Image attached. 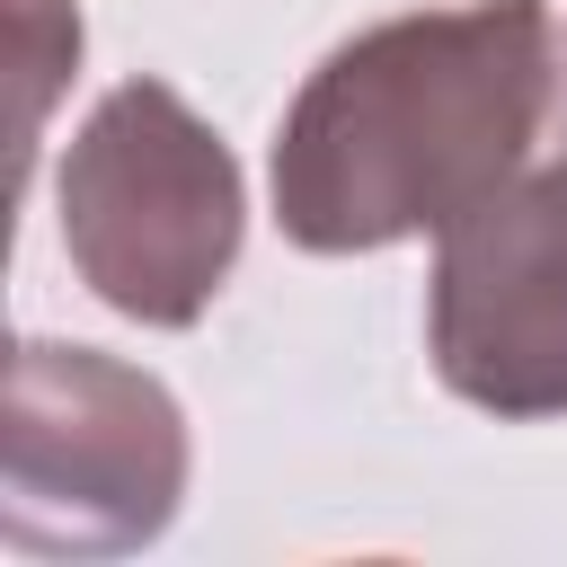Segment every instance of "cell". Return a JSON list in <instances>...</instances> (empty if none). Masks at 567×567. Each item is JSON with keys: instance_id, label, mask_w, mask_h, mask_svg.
Listing matches in <instances>:
<instances>
[{"instance_id": "4", "label": "cell", "mask_w": 567, "mask_h": 567, "mask_svg": "<svg viewBox=\"0 0 567 567\" xmlns=\"http://www.w3.org/2000/svg\"><path fill=\"white\" fill-rule=\"evenodd\" d=\"M434 372L496 416L567 408V168L496 186L443 230L434 266Z\"/></svg>"}, {"instance_id": "3", "label": "cell", "mask_w": 567, "mask_h": 567, "mask_svg": "<svg viewBox=\"0 0 567 567\" xmlns=\"http://www.w3.org/2000/svg\"><path fill=\"white\" fill-rule=\"evenodd\" d=\"M186 434L159 381L89 346H18L9 381V540L133 549L168 523Z\"/></svg>"}, {"instance_id": "2", "label": "cell", "mask_w": 567, "mask_h": 567, "mask_svg": "<svg viewBox=\"0 0 567 567\" xmlns=\"http://www.w3.org/2000/svg\"><path fill=\"white\" fill-rule=\"evenodd\" d=\"M62 248L97 301L151 328H186L221 292L239 248V177L159 80H133L89 115L62 168Z\"/></svg>"}, {"instance_id": "1", "label": "cell", "mask_w": 567, "mask_h": 567, "mask_svg": "<svg viewBox=\"0 0 567 567\" xmlns=\"http://www.w3.org/2000/svg\"><path fill=\"white\" fill-rule=\"evenodd\" d=\"M558 18L478 0L354 35L284 115L275 213L301 248H390L478 213L558 97Z\"/></svg>"}]
</instances>
